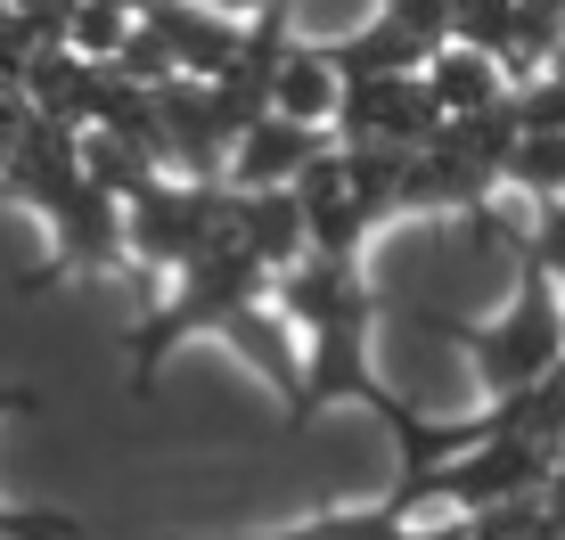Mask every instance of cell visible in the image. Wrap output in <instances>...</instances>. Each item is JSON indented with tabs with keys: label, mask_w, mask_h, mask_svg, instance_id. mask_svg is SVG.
Masks as SVG:
<instances>
[{
	"label": "cell",
	"mask_w": 565,
	"mask_h": 540,
	"mask_svg": "<svg viewBox=\"0 0 565 540\" xmlns=\"http://www.w3.org/2000/svg\"><path fill=\"white\" fill-rule=\"evenodd\" d=\"M459 353H467V377H476L483 401H516L533 385H550L565 369V287L524 262L516 287L500 295V312H483L467 327Z\"/></svg>",
	"instance_id": "cell-3"
},
{
	"label": "cell",
	"mask_w": 565,
	"mask_h": 540,
	"mask_svg": "<svg viewBox=\"0 0 565 540\" xmlns=\"http://www.w3.org/2000/svg\"><path fill=\"white\" fill-rule=\"evenodd\" d=\"M213 9H230V17H263V9H279V0H213Z\"/></svg>",
	"instance_id": "cell-15"
},
{
	"label": "cell",
	"mask_w": 565,
	"mask_h": 540,
	"mask_svg": "<svg viewBox=\"0 0 565 540\" xmlns=\"http://www.w3.org/2000/svg\"><path fill=\"white\" fill-rule=\"evenodd\" d=\"M533 270L565 287V197H533Z\"/></svg>",
	"instance_id": "cell-11"
},
{
	"label": "cell",
	"mask_w": 565,
	"mask_h": 540,
	"mask_svg": "<svg viewBox=\"0 0 565 540\" xmlns=\"http://www.w3.org/2000/svg\"><path fill=\"white\" fill-rule=\"evenodd\" d=\"M25 401H33V385H0V418H17Z\"/></svg>",
	"instance_id": "cell-14"
},
{
	"label": "cell",
	"mask_w": 565,
	"mask_h": 540,
	"mask_svg": "<svg viewBox=\"0 0 565 540\" xmlns=\"http://www.w3.org/2000/svg\"><path fill=\"white\" fill-rule=\"evenodd\" d=\"M230 238H238L246 255H263L270 270H296L311 255L303 197L296 188H230Z\"/></svg>",
	"instance_id": "cell-6"
},
{
	"label": "cell",
	"mask_w": 565,
	"mask_h": 540,
	"mask_svg": "<svg viewBox=\"0 0 565 540\" xmlns=\"http://www.w3.org/2000/svg\"><path fill=\"white\" fill-rule=\"evenodd\" d=\"M270 287H279V270H270L263 255H246L238 238H213L198 262H181V270H172V287H164V295H148L140 327H131V393H156L172 344L222 336V327L238 320L246 303H263Z\"/></svg>",
	"instance_id": "cell-2"
},
{
	"label": "cell",
	"mask_w": 565,
	"mask_h": 540,
	"mask_svg": "<svg viewBox=\"0 0 565 540\" xmlns=\"http://www.w3.org/2000/svg\"><path fill=\"white\" fill-rule=\"evenodd\" d=\"M270 303L287 312L303 344V393L296 410H287V434H303V418L337 410V401H361V410H377L394 385L377 377V360H369V344H377V320H385V287L369 255H303L296 270H279V287H270Z\"/></svg>",
	"instance_id": "cell-1"
},
{
	"label": "cell",
	"mask_w": 565,
	"mask_h": 540,
	"mask_svg": "<svg viewBox=\"0 0 565 540\" xmlns=\"http://www.w3.org/2000/svg\"><path fill=\"white\" fill-rule=\"evenodd\" d=\"M222 540H476V532H467V516H402L377 499V508H337L287 532H222Z\"/></svg>",
	"instance_id": "cell-7"
},
{
	"label": "cell",
	"mask_w": 565,
	"mask_h": 540,
	"mask_svg": "<svg viewBox=\"0 0 565 540\" xmlns=\"http://www.w3.org/2000/svg\"><path fill=\"white\" fill-rule=\"evenodd\" d=\"M270 115H296V123L337 131V115H344V74H337V57L287 42L279 66H270Z\"/></svg>",
	"instance_id": "cell-9"
},
{
	"label": "cell",
	"mask_w": 565,
	"mask_h": 540,
	"mask_svg": "<svg viewBox=\"0 0 565 540\" xmlns=\"http://www.w3.org/2000/svg\"><path fill=\"white\" fill-rule=\"evenodd\" d=\"M418 74H426V99H435L443 123H467V115L509 99V66H500L492 50H476V42H443Z\"/></svg>",
	"instance_id": "cell-8"
},
{
	"label": "cell",
	"mask_w": 565,
	"mask_h": 540,
	"mask_svg": "<svg viewBox=\"0 0 565 540\" xmlns=\"http://www.w3.org/2000/svg\"><path fill=\"white\" fill-rule=\"evenodd\" d=\"M107 9H131V17H148V9H156V0H107Z\"/></svg>",
	"instance_id": "cell-16"
},
{
	"label": "cell",
	"mask_w": 565,
	"mask_h": 540,
	"mask_svg": "<svg viewBox=\"0 0 565 540\" xmlns=\"http://www.w3.org/2000/svg\"><path fill=\"white\" fill-rule=\"evenodd\" d=\"M0 540H83V525L57 508H9L0 499Z\"/></svg>",
	"instance_id": "cell-12"
},
{
	"label": "cell",
	"mask_w": 565,
	"mask_h": 540,
	"mask_svg": "<svg viewBox=\"0 0 565 540\" xmlns=\"http://www.w3.org/2000/svg\"><path fill=\"white\" fill-rule=\"evenodd\" d=\"M337 148V131L296 123V115H255L230 148V188H296L311 164Z\"/></svg>",
	"instance_id": "cell-5"
},
{
	"label": "cell",
	"mask_w": 565,
	"mask_h": 540,
	"mask_svg": "<svg viewBox=\"0 0 565 540\" xmlns=\"http://www.w3.org/2000/svg\"><path fill=\"white\" fill-rule=\"evenodd\" d=\"M385 17H394V25H411L418 42H451V17H459V0H385Z\"/></svg>",
	"instance_id": "cell-13"
},
{
	"label": "cell",
	"mask_w": 565,
	"mask_h": 540,
	"mask_svg": "<svg viewBox=\"0 0 565 540\" xmlns=\"http://www.w3.org/2000/svg\"><path fill=\"white\" fill-rule=\"evenodd\" d=\"M213 238H230V181L156 172L140 197H124V270L140 295H156V279L198 262Z\"/></svg>",
	"instance_id": "cell-4"
},
{
	"label": "cell",
	"mask_w": 565,
	"mask_h": 540,
	"mask_svg": "<svg viewBox=\"0 0 565 540\" xmlns=\"http://www.w3.org/2000/svg\"><path fill=\"white\" fill-rule=\"evenodd\" d=\"M270 17H279L287 42H303V50H344L353 33H369L385 17V0H279Z\"/></svg>",
	"instance_id": "cell-10"
}]
</instances>
